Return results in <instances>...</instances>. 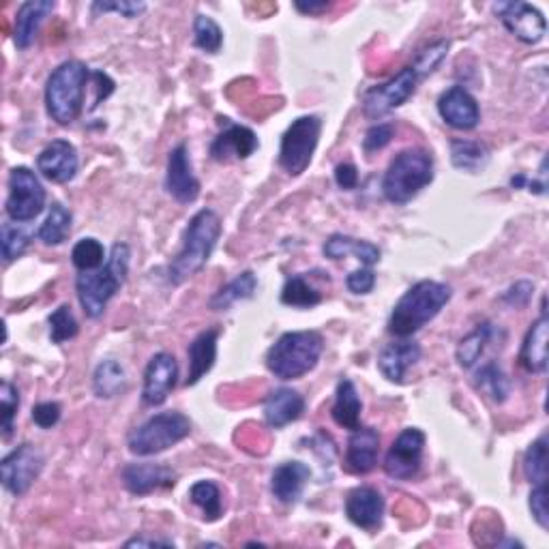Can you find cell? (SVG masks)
<instances>
[{
    "label": "cell",
    "instance_id": "1",
    "mask_svg": "<svg viewBox=\"0 0 549 549\" xmlns=\"http://www.w3.org/2000/svg\"><path fill=\"white\" fill-rule=\"evenodd\" d=\"M219 236H221V219L215 211L202 209L200 213L191 217L183 236V249L178 251L168 269L170 284L181 286L187 279L200 273L206 266V262H209V258L213 256Z\"/></svg>",
    "mask_w": 549,
    "mask_h": 549
},
{
    "label": "cell",
    "instance_id": "2",
    "mask_svg": "<svg viewBox=\"0 0 549 549\" xmlns=\"http://www.w3.org/2000/svg\"><path fill=\"white\" fill-rule=\"evenodd\" d=\"M451 288L440 281L423 279L414 284L391 311L389 333L395 337H410L432 322L451 301Z\"/></svg>",
    "mask_w": 549,
    "mask_h": 549
},
{
    "label": "cell",
    "instance_id": "3",
    "mask_svg": "<svg viewBox=\"0 0 549 549\" xmlns=\"http://www.w3.org/2000/svg\"><path fill=\"white\" fill-rule=\"evenodd\" d=\"M131 251L125 243H116L110 251L108 262L95 271H80L76 279V292L84 314L99 318L106 311L112 296L125 284L129 271Z\"/></svg>",
    "mask_w": 549,
    "mask_h": 549
},
{
    "label": "cell",
    "instance_id": "4",
    "mask_svg": "<svg viewBox=\"0 0 549 549\" xmlns=\"http://www.w3.org/2000/svg\"><path fill=\"white\" fill-rule=\"evenodd\" d=\"M324 339L316 331H290L266 352V365L279 380H296L309 374L320 361Z\"/></svg>",
    "mask_w": 549,
    "mask_h": 549
},
{
    "label": "cell",
    "instance_id": "5",
    "mask_svg": "<svg viewBox=\"0 0 549 549\" xmlns=\"http://www.w3.org/2000/svg\"><path fill=\"white\" fill-rule=\"evenodd\" d=\"M434 181V159L425 148H406L382 178V194L391 204H408Z\"/></svg>",
    "mask_w": 549,
    "mask_h": 549
},
{
    "label": "cell",
    "instance_id": "6",
    "mask_svg": "<svg viewBox=\"0 0 549 549\" xmlns=\"http://www.w3.org/2000/svg\"><path fill=\"white\" fill-rule=\"evenodd\" d=\"M88 78L91 71L80 61H67L52 71L46 84V108L52 121L65 127L82 114Z\"/></svg>",
    "mask_w": 549,
    "mask_h": 549
},
{
    "label": "cell",
    "instance_id": "7",
    "mask_svg": "<svg viewBox=\"0 0 549 549\" xmlns=\"http://www.w3.org/2000/svg\"><path fill=\"white\" fill-rule=\"evenodd\" d=\"M191 434V421L183 412H159L133 429L127 438V447L133 455L151 457L172 449Z\"/></svg>",
    "mask_w": 549,
    "mask_h": 549
},
{
    "label": "cell",
    "instance_id": "8",
    "mask_svg": "<svg viewBox=\"0 0 549 549\" xmlns=\"http://www.w3.org/2000/svg\"><path fill=\"white\" fill-rule=\"evenodd\" d=\"M322 121L318 116H299L281 136L279 166L290 176H301L307 168L320 142Z\"/></svg>",
    "mask_w": 549,
    "mask_h": 549
},
{
    "label": "cell",
    "instance_id": "9",
    "mask_svg": "<svg viewBox=\"0 0 549 549\" xmlns=\"http://www.w3.org/2000/svg\"><path fill=\"white\" fill-rule=\"evenodd\" d=\"M46 209V189L39 183L37 174L26 168L18 166L9 174V196L5 202V211L11 221L16 224H26L33 221L41 211Z\"/></svg>",
    "mask_w": 549,
    "mask_h": 549
},
{
    "label": "cell",
    "instance_id": "10",
    "mask_svg": "<svg viewBox=\"0 0 549 549\" xmlns=\"http://www.w3.org/2000/svg\"><path fill=\"white\" fill-rule=\"evenodd\" d=\"M417 71L410 67H404L399 73L387 82H382L374 88H369L363 97V114L367 118H382L391 110L404 106V103L414 95L419 84Z\"/></svg>",
    "mask_w": 549,
    "mask_h": 549
},
{
    "label": "cell",
    "instance_id": "11",
    "mask_svg": "<svg viewBox=\"0 0 549 549\" xmlns=\"http://www.w3.org/2000/svg\"><path fill=\"white\" fill-rule=\"evenodd\" d=\"M43 466H46V457L35 444H20L0 464V477H3L5 489L18 498L24 496L39 479Z\"/></svg>",
    "mask_w": 549,
    "mask_h": 549
},
{
    "label": "cell",
    "instance_id": "12",
    "mask_svg": "<svg viewBox=\"0 0 549 549\" xmlns=\"http://www.w3.org/2000/svg\"><path fill=\"white\" fill-rule=\"evenodd\" d=\"M425 451V434L419 427H406L384 457V472L395 481H410L419 474Z\"/></svg>",
    "mask_w": 549,
    "mask_h": 549
},
{
    "label": "cell",
    "instance_id": "13",
    "mask_svg": "<svg viewBox=\"0 0 549 549\" xmlns=\"http://www.w3.org/2000/svg\"><path fill=\"white\" fill-rule=\"evenodd\" d=\"M494 11L504 28L515 39L528 43V46L539 43L547 33V22L543 13L528 3H519V0H515V3H498L494 5Z\"/></svg>",
    "mask_w": 549,
    "mask_h": 549
},
{
    "label": "cell",
    "instance_id": "14",
    "mask_svg": "<svg viewBox=\"0 0 549 549\" xmlns=\"http://www.w3.org/2000/svg\"><path fill=\"white\" fill-rule=\"evenodd\" d=\"M178 365L170 352L155 354L146 365L144 372V387H142V402L146 406H161L166 402L170 391L176 387Z\"/></svg>",
    "mask_w": 549,
    "mask_h": 549
},
{
    "label": "cell",
    "instance_id": "15",
    "mask_svg": "<svg viewBox=\"0 0 549 549\" xmlns=\"http://www.w3.org/2000/svg\"><path fill=\"white\" fill-rule=\"evenodd\" d=\"M166 189L168 194L181 204L196 202L200 196V181L194 174V168H191V159L185 144H178L168 157Z\"/></svg>",
    "mask_w": 549,
    "mask_h": 549
},
{
    "label": "cell",
    "instance_id": "16",
    "mask_svg": "<svg viewBox=\"0 0 549 549\" xmlns=\"http://www.w3.org/2000/svg\"><path fill=\"white\" fill-rule=\"evenodd\" d=\"M438 112L444 123L459 131H470L481 121L479 103L464 86H451L444 91L438 99Z\"/></svg>",
    "mask_w": 549,
    "mask_h": 549
},
{
    "label": "cell",
    "instance_id": "17",
    "mask_svg": "<svg viewBox=\"0 0 549 549\" xmlns=\"http://www.w3.org/2000/svg\"><path fill=\"white\" fill-rule=\"evenodd\" d=\"M78 151L67 140L50 142L37 157V170L52 183H69L78 174Z\"/></svg>",
    "mask_w": 549,
    "mask_h": 549
},
{
    "label": "cell",
    "instance_id": "18",
    "mask_svg": "<svg viewBox=\"0 0 549 549\" xmlns=\"http://www.w3.org/2000/svg\"><path fill=\"white\" fill-rule=\"evenodd\" d=\"M380 453V434L374 427H356L348 440L346 449V470L356 477L369 474L378 464Z\"/></svg>",
    "mask_w": 549,
    "mask_h": 549
},
{
    "label": "cell",
    "instance_id": "19",
    "mask_svg": "<svg viewBox=\"0 0 549 549\" xmlns=\"http://www.w3.org/2000/svg\"><path fill=\"white\" fill-rule=\"evenodd\" d=\"M346 515L350 522L367 532H374L382 526L384 498L374 487H356L346 498Z\"/></svg>",
    "mask_w": 549,
    "mask_h": 549
},
{
    "label": "cell",
    "instance_id": "20",
    "mask_svg": "<svg viewBox=\"0 0 549 549\" xmlns=\"http://www.w3.org/2000/svg\"><path fill=\"white\" fill-rule=\"evenodd\" d=\"M258 136L249 127L228 125L211 144V157L219 163L243 161L258 151Z\"/></svg>",
    "mask_w": 549,
    "mask_h": 549
},
{
    "label": "cell",
    "instance_id": "21",
    "mask_svg": "<svg viewBox=\"0 0 549 549\" xmlns=\"http://www.w3.org/2000/svg\"><path fill=\"white\" fill-rule=\"evenodd\" d=\"M421 361V346L417 341H410L406 337H399L384 348L378 356V367L382 376L393 384H404L408 369Z\"/></svg>",
    "mask_w": 549,
    "mask_h": 549
},
{
    "label": "cell",
    "instance_id": "22",
    "mask_svg": "<svg viewBox=\"0 0 549 549\" xmlns=\"http://www.w3.org/2000/svg\"><path fill=\"white\" fill-rule=\"evenodd\" d=\"M123 483L133 496H148L157 489L172 487L176 474L159 464H129L123 470Z\"/></svg>",
    "mask_w": 549,
    "mask_h": 549
},
{
    "label": "cell",
    "instance_id": "23",
    "mask_svg": "<svg viewBox=\"0 0 549 549\" xmlns=\"http://www.w3.org/2000/svg\"><path fill=\"white\" fill-rule=\"evenodd\" d=\"M305 412V399L299 391L281 387L273 391L264 402V419L271 427L281 429L299 421Z\"/></svg>",
    "mask_w": 549,
    "mask_h": 549
},
{
    "label": "cell",
    "instance_id": "24",
    "mask_svg": "<svg viewBox=\"0 0 549 549\" xmlns=\"http://www.w3.org/2000/svg\"><path fill=\"white\" fill-rule=\"evenodd\" d=\"M309 477H311V470L305 464L286 462L275 468L271 477V492L279 502L294 504L303 496V489Z\"/></svg>",
    "mask_w": 549,
    "mask_h": 549
},
{
    "label": "cell",
    "instance_id": "25",
    "mask_svg": "<svg viewBox=\"0 0 549 549\" xmlns=\"http://www.w3.org/2000/svg\"><path fill=\"white\" fill-rule=\"evenodd\" d=\"M547 339H549V320L543 309L541 318L530 326L526 339L519 352V363L530 374H543L547 369Z\"/></svg>",
    "mask_w": 549,
    "mask_h": 549
},
{
    "label": "cell",
    "instance_id": "26",
    "mask_svg": "<svg viewBox=\"0 0 549 549\" xmlns=\"http://www.w3.org/2000/svg\"><path fill=\"white\" fill-rule=\"evenodd\" d=\"M217 339L219 331L209 329L202 331L194 341L189 344V374L185 384L187 387H194L206 374L211 372L215 359H217Z\"/></svg>",
    "mask_w": 549,
    "mask_h": 549
},
{
    "label": "cell",
    "instance_id": "27",
    "mask_svg": "<svg viewBox=\"0 0 549 549\" xmlns=\"http://www.w3.org/2000/svg\"><path fill=\"white\" fill-rule=\"evenodd\" d=\"M54 7L56 5L52 0H28V3L20 5L16 13V31H13V39H16V46L20 50L31 48V43L39 33V26L54 11Z\"/></svg>",
    "mask_w": 549,
    "mask_h": 549
},
{
    "label": "cell",
    "instance_id": "28",
    "mask_svg": "<svg viewBox=\"0 0 549 549\" xmlns=\"http://www.w3.org/2000/svg\"><path fill=\"white\" fill-rule=\"evenodd\" d=\"M322 251L324 256L331 260H344L348 256H354L363 266H369V269L380 262V249L374 243L359 241L354 239V236L346 234H333L331 239L324 243Z\"/></svg>",
    "mask_w": 549,
    "mask_h": 549
},
{
    "label": "cell",
    "instance_id": "29",
    "mask_svg": "<svg viewBox=\"0 0 549 549\" xmlns=\"http://www.w3.org/2000/svg\"><path fill=\"white\" fill-rule=\"evenodd\" d=\"M361 412H363V402L359 397V391H356L354 382L348 378H341L335 391V404H333V421L344 427V429H356L361 425Z\"/></svg>",
    "mask_w": 549,
    "mask_h": 549
},
{
    "label": "cell",
    "instance_id": "30",
    "mask_svg": "<svg viewBox=\"0 0 549 549\" xmlns=\"http://www.w3.org/2000/svg\"><path fill=\"white\" fill-rule=\"evenodd\" d=\"M258 288V279L251 271L241 273L239 277H234L230 284H226L221 290L215 292L213 299L209 301V307L213 311H226L230 309L234 303L251 299V296L256 294Z\"/></svg>",
    "mask_w": 549,
    "mask_h": 549
},
{
    "label": "cell",
    "instance_id": "31",
    "mask_svg": "<svg viewBox=\"0 0 549 549\" xmlns=\"http://www.w3.org/2000/svg\"><path fill=\"white\" fill-rule=\"evenodd\" d=\"M125 382L127 378H125L123 365L114 359H108V361H101L95 369L93 391L101 399H112L125 391Z\"/></svg>",
    "mask_w": 549,
    "mask_h": 549
},
{
    "label": "cell",
    "instance_id": "32",
    "mask_svg": "<svg viewBox=\"0 0 549 549\" xmlns=\"http://www.w3.org/2000/svg\"><path fill=\"white\" fill-rule=\"evenodd\" d=\"M71 221H73L71 211L65 209L61 202H54L50 206L46 221H43L37 232L39 241H43L46 245H63L71 232Z\"/></svg>",
    "mask_w": 549,
    "mask_h": 549
},
{
    "label": "cell",
    "instance_id": "33",
    "mask_svg": "<svg viewBox=\"0 0 549 549\" xmlns=\"http://www.w3.org/2000/svg\"><path fill=\"white\" fill-rule=\"evenodd\" d=\"M281 303L288 307L309 309L322 303V294L318 292V288L309 284L305 275H292L286 279L284 290H281Z\"/></svg>",
    "mask_w": 549,
    "mask_h": 549
},
{
    "label": "cell",
    "instance_id": "34",
    "mask_svg": "<svg viewBox=\"0 0 549 549\" xmlns=\"http://www.w3.org/2000/svg\"><path fill=\"white\" fill-rule=\"evenodd\" d=\"M492 333H494L492 324L485 322V324H479L477 329L459 341L457 352H455L459 367L470 369L474 363L481 359V354L485 352V346L489 344V339H492Z\"/></svg>",
    "mask_w": 549,
    "mask_h": 549
},
{
    "label": "cell",
    "instance_id": "35",
    "mask_svg": "<svg viewBox=\"0 0 549 549\" xmlns=\"http://www.w3.org/2000/svg\"><path fill=\"white\" fill-rule=\"evenodd\" d=\"M189 498L202 511L204 522H217L224 513V504H221V492L213 481H198L191 485Z\"/></svg>",
    "mask_w": 549,
    "mask_h": 549
},
{
    "label": "cell",
    "instance_id": "36",
    "mask_svg": "<svg viewBox=\"0 0 549 549\" xmlns=\"http://www.w3.org/2000/svg\"><path fill=\"white\" fill-rule=\"evenodd\" d=\"M451 159L453 166L457 170H466V172H477L483 168L489 153L487 148L481 142H472V140H453L451 142Z\"/></svg>",
    "mask_w": 549,
    "mask_h": 549
},
{
    "label": "cell",
    "instance_id": "37",
    "mask_svg": "<svg viewBox=\"0 0 549 549\" xmlns=\"http://www.w3.org/2000/svg\"><path fill=\"white\" fill-rule=\"evenodd\" d=\"M477 387L502 404L509 397V380L502 374V369L496 363H487L477 372Z\"/></svg>",
    "mask_w": 549,
    "mask_h": 549
},
{
    "label": "cell",
    "instance_id": "38",
    "mask_svg": "<svg viewBox=\"0 0 549 549\" xmlns=\"http://www.w3.org/2000/svg\"><path fill=\"white\" fill-rule=\"evenodd\" d=\"M194 43L206 54H217L224 46V33H221L219 24L209 16H196L194 22Z\"/></svg>",
    "mask_w": 549,
    "mask_h": 549
},
{
    "label": "cell",
    "instance_id": "39",
    "mask_svg": "<svg viewBox=\"0 0 549 549\" xmlns=\"http://www.w3.org/2000/svg\"><path fill=\"white\" fill-rule=\"evenodd\" d=\"M103 260H106V249L97 239H82L71 251V262L78 271L101 269Z\"/></svg>",
    "mask_w": 549,
    "mask_h": 549
},
{
    "label": "cell",
    "instance_id": "40",
    "mask_svg": "<svg viewBox=\"0 0 549 549\" xmlns=\"http://www.w3.org/2000/svg\"><path fill=\"white\" fill-rule=\"evenodd\" d=\"M524 474L532 485L547 483V438L541 436L530 444L524 455Z\"/></svg>",
    "mask_w": 549,
    "mask_h": 549
},
{
    "label": "cell",
    "instance_id": "41",
    "mask_svg": "<svg viewBox=\"0 0 549 549\" xmlns=\"http://www.w3.org/2000/svg\"><path fill=\"white\" fill-rule=\"evenodd\" d=\"M31 239L33 234L22 230L20 226L3 224V228H0V249H3V258L7 262L20 258L28 249V245H31Z\"/></svg>",
    "mask_w": 549,
    "mask_h": 549
},
{
    "label": "cell",
    "instance_id": "42",
    "mask_svg": "<svg viewBox=\"0 0 549 549\" xmlns=\"http://www.w3.org/2000/svg\"><path fill=\"white\" fill-rule=\"evenodd\" d=\"M48 324H50L52 344H63V341H69L80 333L78 320L73 318V311L69 305H61L54 314H50Z\"/></svg>",
    "mask_w": 549,
    "mask_h": 549
},
{
    "label": "cell",
    "instance_id": "43",
    "mask_svg": "<svg viewBox=\"0 0 549 549\" xmlns=\"http://www.w3.org/2000/svg\"><path fill=\"white\" fill-rule=\"evenodd\" d=\"M0 408H3V438L9 440L13 434V421L20 408V393L9 380L0 384Z\"/></svg>",
    "mask_w": 549,
    "mask_h": 549
},
{
    "label": "cell",
    "instance_id": "44",
    "mask_svg": "<svg viewBox=\"0 0 549 549\" xmlns=\"http://www.w3.org/2000/svg\"><path fill=\"white\" fill-rule=\"evenodd\" d=\"M447 50H449V41H436L434 46L425 48V50L417 56V61H414L412 69L417 71V76H419V78L429 76V73H434L436 67L442 63V58L447 56Z\"/></svg>",
    "mask_w": 549,
    "mask_h": 549
},
{
    "label": "cell",
    "instance_id": "45",
    "mask_svg": "<svg viewBox=\"0 0 549 549\" xmlns=\"http://www.w3.org/2000/svg\"><path fill=\"white\" fill-rule=\"evenodd\" d=\"M393 138H395V127L391 123H380L365 133L363 148L367 153H376V151H382L384 146H389Z\"/></svg>",
    "mask_w": 549,
    "mask_h": 549
},
{
    "label": "cell",
    "instance_id": "46",
    "mask_svg": "<svg viewBox=\"0 0 549 549\" xmlns=\"http://www.w3.org/2000/svg\"><path fill=\"white\" fill-rule=\"evenodd\" d=\"M530 513L534 517V522H537L543 530L549 528V509H547V483H539L534 485V489L530 492Z\"/></svg>",
    "mask_w": 549,
    "mask_h": 549
},
{
    "label": "cell",
    "instance_id": "47",
    "mask_svg": "<svg viewBox=\"0 0 549 549\" xmlns=\"http://www.w3.org/2000/svg\"><path fill=\"white\" fill-rule=\"evenodd\" d=\"M346 286L352 294H369L376 286V275L369 266H363V269H356L348 275Z\"/></svg>",
    "mask_w": 549,
    "mask_h": 549
},
{
    "label": "cell",
    "instance_id": "48",
    "mask_svg": "<svg viewBox=\"0 0 549 549\" xmlns=\"http://www.w3.org/2000/svg\"><path fill=\"white\" fill-rule=\"evenodd\" d=\"M33 421L41 429H52L61 421V404L56 402H41L33 408Z\"/></svg>",
    "mask_w": 549,
    "mask_h": 549
},
{
    "label": "cell",
    "instance_id": "49",
    "mask_svg": "<svg viewBox=\"0 0 549 549\" xmlns=\"http://www.w3.org/2000/svg\"><path fill=\"white\" fill-rule=\"evenodd\" d=\"M95 11H103V13H108V11H116V13H121L123 18H138L140 13L146 9L144 3H129V0H123V3H95L93 5Z\"/></svg>",
    "mask_w": 549,
    "mask_h": 549
},
{
    "label": "cell",
    "instance_id": "50",
    "mask_svg": "<svg viewBox=\"0 0 549 549\" xmlns=\"http://www.w3.org/2000/svg\"><path fill=\"white\" fill-rule=\"evenodd\" d=\"M335 183L346 191L356 189V185H359V172H356L352 163H339L335 168Z\"/></svg>",
    "mask_w": 549,
    "mask_h": 549
},
{
    "label": "cell",
    "instance_id": "51",
    "mask_svg": "<svg viewBox=\"0 0 549 549\" xmlns=\"http://www.w3.org/2000/svg\"><path fill=\"white\" fill-rule=\"evenodd\" d=\"M532 290L534 286L528 284V281H519V284H515L507 294H504V301L513 307H524L530 301Z\"/></svg>",
    "mask_w": 549,
    "mask_h": 549
},
{
    "label": "cell",
    "instance_id": "52",
    "mask_svg": "<svg viewBox=\"0 0 549 549\" xmlns=\"http://www.w3.org/2000/svg\"><path fill=\"white\" fill-rule=\"evenodd\" d=\"M294 7L301 13H305V16H318V13H324L326 9H331V3H324V0L322 3H301L299 0V3H294Z\"/></svg>",
    "mask_w": 549,
    "mask_h": 549
},
{
    "label": "cell",
    "instance_id": "53",
    "mask_svg": "<svg viewBox=\"0 0 549 549\" xmlns=\"http://www.w3.org/2000/svg\"><path fill=\"white\" fill-rule=\"evenodd\" d=\"M144 545H168V547H174V541H168V539H148V537H136V539H129L125 543V547H144Z\"/></svg>",
    "mask_w": 549,
    "mask_h": 549
}]
</instances>
